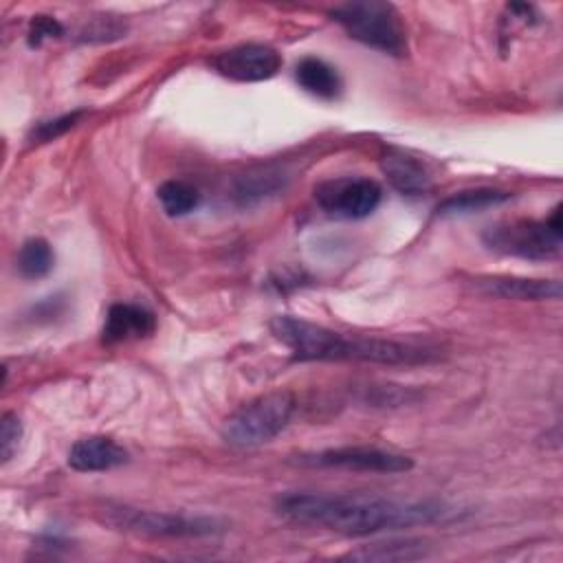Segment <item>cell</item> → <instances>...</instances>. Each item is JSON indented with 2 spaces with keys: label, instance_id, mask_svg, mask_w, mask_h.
Wrapping results in <instances>:
<instances>
[{
  "label": "cell",
  "instance_id": "44dd1931",
  "mask_svg": "<svg viewBox=\"0 0 563 563\" xmlns=\"http://www.w3.org/2000/svg\"><path fill=\"white\" fill-rule=\"evenodd\" d=\"M22 440V420L13 411H4L0 418V455L2 462H9L18 451Z\"/></svg>",
  "mask_w": 563,
  "mask_h": 563
},
{
  "label": "cell",
  "instance_id": "9a60e30c",
  "mask_svg": "<svg viewBox=\"0 0 563 563\" xmlns=\"http://www.w3.org/2000/svg\"><path fill=\"white\" fill-rule=\"evenodd\" d=\"M429 554V545L422 539H391L367 543L356 550H350L345 559L354 561H380V563H400V561H418Z\"/></svg>",
  "mask_w": 563,
  "mask_h": 563
},
{
  "label": "cell",
  "instance_id": "603a6c76",
  "mask_svg": "<svg viewBox=\"0 0 563 563\" xmlns=\"http://www.w3.org/2000/svg\"><path fill=\"white\" fill-rule=\"evenodd\" d=\"M64 33L62 24L51 15H33L29 24V44L40 46L48 37H59Z\"/></svg>",
  "mask_w": 563,
  "mask_h": 563
},
{
  "label": "cell",
  "instance_id": "2e32d148",
  "mask_svg": "<svg viewBox=\"0 0 563 563\" xmlns=\"http://www.w3.org/2000/svg\"><path fill=\"white\" fill-rule=\"evenodd\" d=\"M510 198L508 191L501 189H490V187H477V189H464L457 191L449 198H444L438 207L435 213L438 216H462V213H473V211H482L495 205H501Z\"/></svg>",
  "mask_w": 563,
  "mask_h": 563
},
{
  "label": "cell",
  "instance_id": "8fae6325",
  "mask_svg": "<svg viewBox=\"0 0 563 563\" xmlns=\"http://www.w3.org/2000/svg\"><path fill=\"white\" fill-rule=\"evenodd\" d=\"M128 462V451L106 435H88L77 440L68 451V466L79 473L112 471Z\"/></svg>",
  "mask_w": 563,
  "mask_h": 563
},
{
  "label": "cell",
  "instance_id": "8992f818",
  "mask_svg": "<svg viewBox=\"0 0 563 563\" xmlns=\"http://www.w3.org/2000/svg\"><path fill=\"white\" fill-rule=\"evenodd\" d=\"M482 242L488 251L501 255H515L523 260L545 262L561 253L563 229L559 207L548 220H510L488 227L482 233Z\"/></svg>",
  "mask_w": 563,
  "mask_h": 563
},
{
  "label": "cell",
  "instance_id": "e0dca14e",
  "mask_svg": "<svg viewBox=\"0 0 563 563\" xmlns=\"http://www.w3.org/2000/svg\"><path fill=\"white\" fill-rule=\"evenodd\" d=\"M55 255L46 240L31 238L26 240L15 257V268L24 279H42L53 271Z\"/></svg>",
  "mask_w": 563,
  "mask_h": 563
},
{
  "label": "cell",
  "instance_id": "6da1fadb",
  "mask_svg": "<svg viewBox=\"0 0 563 563\" xmlns=\"http://www.w3.org/2000/svg\"><path fill=\"white\" fill-rule=\"evenodd\" d=\"M275 510L292 523L317 526L347 537L427 526L451 512L442 501L431 499L402 501L325 493H284L275 499Z\"/></svg>",
  "mask_w": 563,
  "mask_h": 563
},
{
  "label": "cell",
  "instance_id": "52a82bcc",
  "mask_svg": "<svg viewBox=\"0 0 563 563\" xmlns=\"http://www.w3.org/2000/svg\"><path fill=\"white\" fill-rule=\"evenodd\" d=\"M383 191L376 180L369 178H354V176H339L323 180L314 187L317 205L334 218L345 220H361L376 211L380 205Z\"/></svg>",
  "mask_w": 563,
  "mask_h": 563
},
{
  "label": "cell",
  "instance_id": "ac0fdd59",
  "mask_svg": "<svg viewBox=\"0 0 563 563\" xmlns=\"http://www.w3.org/2000/svg\"><path fill=\"white\" fill-rule=\"evenodd\" d=\"M156 196H158L161 207L165 209L167 216H187L200 202L198 189L194 185L185 183V180H165L158 187Z\"/></svg>",
  "mask_w": 563,
  "mask_h": 563
},
{
  "label": "cell",
  "instance_id": "7a4b0ae2",
  "mask_svg": "<svg viewBox=\"0 0 563 563\" xmlns=\"http://www.w3.org/2000/svg\"><path fill=\"white\" fill-rule=\"evenodd\" d=\"M268 328L273 336L282 341L297 361H363L383 365H416L427 363L435 356L431 350L420 345L378 336H345L336 330L290 314L273 317Z\"/></svg>",
  "mask_w": 563,
  "mask_h": 563
},
{
  "label": "cell",
  "instance_id": "9c48e42d",
  "mask_svg": "<svg viewBox=\"0 0 563 563\" xmlns=\"http://www.w3.org/2000/svg\"><path fill=\"white\" fill-rule=\"evenodd\" d=\"M282 55L277 48L260 42H246L213 55L211 66L233 81H264L277 75L282 68Z\"/></svg>",
  "mask_w": 563,
  "mask_h": 563
},
{
  "label": "cell",
  "instance_id": "277c9868",
  "mask_svg": "<svg viewBox=\"0 0 563 563\" xmlns=\"http://www.w3.org/2000/svg\"><path fill=\"white\" fill-rule=\"evenodd\" d=\"M295 396L288 389L260 394L238 407L222 424V438L238 449H251L277 438L295 413Z\"/></svg>",
  "mask_w": 563,
  "mask_h": 563
},
{
  "label": "cell",
  "instance_id": "5b68a950",
  "mask_svg": "<svg viewBox=\"0 0 563 563\" xmlns=\"http://www.w3.org/2000/svg\"><path fill=\"white\" fill-rule=\"evenodd\" d=\"M99 521L130 534L167 537V539H194L222 532V523L213 517L176 515L163 510H147L128 504H106L99 510Z\"/></svg>",
  "mask_w": 563,
  "mask_h": 563
},
{
  "label": "cell",
  "instance_id": "5bb4252c",
  "mask_svg": "<svg viewBox=\"0 0 563 563\" xmlns=\"http://www.w3.org/2000/svg\"><path fill=\"white\" fill-rule=\"evenodd\" d=\"M295 79L297 84L319 97V99H325V101H332L339 97L341 92V77L336 73L334 66H330L328 62H323L321 57H303L297 62L295 66Z\"/></svg>",
  "mask_w": 563,
  "mask_h": 563
},
{
  "label": "cell",
  "instance_id": "7402d4cb",
  "mask_svg": "<svg viewBox=\"0 0 563 563\" xmlns=\"http://www.w3.org/2000/svg\"><path fill=\"white\" fill-rule=\"evenodd\" d=\"M279 180H277V174H251V176H244L240 178V185H238V196H242L244 200H251L253 196L255 198H262V196H268L273 194L275 189H279Z\"/></svg>",
  "mask_w": 563,
  "mask_h": 563
},
{
  "label": "cell",
  "instance_id": "ffe728a7",
  "mask_svg": "<svg viewBox=\"0 0 563 563\" xmlns=\"http://www.w3.org/2000/svg\"><path fill=\"white\" fill-rule=\"evenodd\" d=\"M125 33V24H121L119 20L110 18V15H95L90 18L79 35L84 42H106V40H117Z\"/></svg>",
  "mask_w": 563,
  "mask_h": 563
},
{
  "label": "cell",
  "instance_id": "ba28073f",
  "mask_svg": "<svg viewBox=\"0 0 563 563\" xmlns=\"http://www.w3.org/2000/svg\"><path fill=\"white\" fill-rule=\"evenodd\" d=\"M301 466L312 468H345V471H363V473H405L413 466V460L376 449V446H336L312 453H301L295 460Z\"/></svg>",
  "mask_w": 563,
  "mask_h": 563
},
{
  "label": "cell",
  "instance_id": "4fadbf2b",
  "mask_svg": "<svg viewBox=\"0 0 563 563\" xmlns=\"http://www.w3.org/2000/svg\"><path fill=\"white\" fill-rule=\"evenodd\" d=\"M380 169L391 187L402 196H422L431 189V176L427 167L405 152H387L380 158Z\"/></svg>",
  "mask_w": 563,
  "mask_h": 563
},
{
  "label": "cell",
  "instance_id": "30bf717a",
  "mask_svg": "<svg viewBox=\"0 0 563 563\" xmlns=\"http://www.w3.org/2000/svg\"><path fill=\"white\" fill-rule=\"evenodd\" d=\"M471 286L482 295L515 301H554L563 290L559 279H532L517 275H479L471 279Z\"/></svg>",
  "mask_w": 563,
  "mask_h": 563
},
{
  "label": "cell",
  "instance_id": "7c38bea8",
  "mask_svg": "<svg viewBox=\"0 0 563 563\" xmlns=\"http://www.w3.org/2000/svg\"><path fill=\"white\" fill-rule=\"evenodd\" d=\"M156 317L152 310L139 303H112L101 330L103 343H123L145 339L154 332Z\"/></svg>",
  "mask_w": 563,
  "mask_h": 563
},
{
  "label": "cell",
  "instance_id": "d6986e66",
  "mask_svg": "<svg viewBox=\"0 0 563 563\" xmlns=\"http://www.w3.org/2000/svg\"><path fill=\"white\" fill-rule=\"evenodd\" d=\"M84 117L81 110H75L70 114H62V117H55V119H48V121H40L33 130H31V141L33 143H48L62 134H66L70 128H75L79 123V119Z\"/></svg>",
  "mask_w": 563,
  "mask_h": 563
},
{
  "label": "cell",
  "instance_id": "3957f363",
  "mask_svg": "<svg viewBox=\"0 0 563 563\" xmlns=\"http://www.w3.org/2000/svg\"><path fill=\"white\" fill-rule=\"evenodd\" d=\"M330 18L347 33V37L376 48L380 53L407 55V31L394 4L380 0H356L339 4Z\"/></svg>",
  "mask_w": 563,
  "mask_h": 563
}]
</instances>
